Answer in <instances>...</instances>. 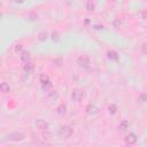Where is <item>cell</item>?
Here are the masks:
<instances>
[{
    "label": "cell",
    "instance_id": "5b68a950",
    "mask_svg": "<svg viewBox=\"0 0 147 147\" xmlns=\"http://www.w3.org/2000/svg\"><path fill=\"white\" fill-rule=\"evenodd\" d=\"M34 125H36V127H37L38 130H40V131H45V130L48 129V123H47L45 119H42V118L37 119L36 123H34Z\"/></svg>",
    "mask_w": 147,
    "mask_h": 147
},
{
    "label": "cell",
    "instance_id": "6da1fadb",
    "mask_svg": "<svg viewBox=\"0 0 147 147\" xmlns=\"http://www.w3.org/2000/svg\"><path fill=\"white\" fill-rule=\"evenodd\" d=\"M25 139V134L20 132V131H15V132H10L9 134H7L3 138V141H22Z\"/></svg>",
    "mask_w": 147,
    "mask_h": 147
},
{
    "label": "cell",
    "instance_id": "d6986e66",
    "mask_svg": "<svg viewBox=\"0 0 147 147\" xmlns=\"http://www.w3.org/2000/svg\"><path fill=\"white\" fill-rule=\"evenodd\" d=\"M15 52L18 53V54H21V53L23 52V46H22V45H16V47H15Z\"/></svg>",
    "mask_w": 147,
    "mask_h": 147
},
{
    "label": "cell",
    "instance_id": "7a4b0ae2",
    "mask_svg": "<svg viewBox=\"0 0 147 147\" xmlns=\"http://www.w3.org/2000/svg\"><path fill=\"white\" fill-rule=\"evenodd\" d=\"M72 132H74V131H72V129H71L70 126L63 125V126H61L60 130H59V137H60L61 139H68L69 137H71Z\"/></svg>",
    "mask_w": 147,
    "mask_h": 147
},
{
    "label": "cell",
    "instance_id": "277c9868",
    "mask_svg": "<svg viewBox=\"0 0 147 147\" xmlns=\"http://www.w3.org/2000/svg\"><path fill=\"white\" fill-rule=\"evenodd\" d=\"M77 63H78L82 68H84V69H90V67H91V61H90V59H88L87 56H85V55L79 56V57L77 59Z\"/></svg>",
    "mask_w": 147,
    "mask_h": 147
},
{
    "label": "cell",
    "instance_id": "ba28073f",
    "mask_svg": "<svg viewBox=\"0 0 147 147\" xmlns=\"http://www.w3.org/2000/svg\"><path fill=\"white\" fill-rule=\"evenodd\" d=\"M86 113L90 114V115H95V114L99 113V108L95 105H88L86 107Z\"/></svg>",
    "mask_w": 147,
    "mask_h": 147
},
{
    "label": "cell",
    "instance_id": "52a82bcc",
    "mask_svg": "<svg viewBox=\"0 0 147 147\" xmlns=\"http://www.w3.org/2000/svg\"><path fill=\"white\" fill-rule=\"evenodd\" d=\"M83 96H84V94H83V92L80 90H74L72 91V99H74V101L79 102L83 99Z\"/></svg>",
    "mask_w": 147,
    "mask_h": 147
},
{
    "label": "cell",
    "instance_id": "9a60e30c",
    "mask_svg": "<svg viewBox=\"0 0 147 147\" xmlns=\"http://www.w3.org/2000/svg\"><path fill=\"white\" fill-rule=\"evenodd\" d=\"M65 109H67V107H65L64 105H60V106L56 108V111H57L59 114H64V113H65Z\"/></svg>",
    "mask_w": 147,
    "mask_h": 147
},
{
    "label": "cell",
    "instance_id": "8992f818",
    "mask_svg": "<svg viewBox=\"0 0 147 147\" xmlns=\"http://www.w3.org/2000/svg\"><path fill=\"white\" fill-rule=\"evenodd\" d=\"M138 140V137L134 134V133H129L126 137H125V142L129 144V145H134Z\"/></svg>",
    "mask_w": 147,
    "mask_h": 147
},
{
    "label": "cell",
    "instance_id": "8fae6325",
    "mask_svg": "<svg viewBox=\"0 0 147 147\" xmlns=\"http://www.w3.org/2000/svg\"><path fill=\"white\" fill-rule=\"evenodd\" d=\"M0 90H1V92H2V93H8V92L10 91L9 84H7L6 82L1 83V84H0Z\"/></svg>",
    "mask_w": 147,
    "mask_h": 147
},
{
    "label": "cell",
    "instance_id": "e0dca14e",
    "mask_svg": "<svg viewBox=\"0 0 147 147\" xmlns=\"http://www.w3.org/2000/svg\"><path fill=\"white\" fill-rule=\"evenodd\" d=\"M86 9H87V10H94V3H93L91 0H88V1L86 2Z\"/></svg>",
    "mask_w": 147,
    "mask_h": 147
},
{
    "label": "cell",
    "instance_id": "ac0fdd59",
    "mask_svg": "<svg viewBox=\"0 0 147 147\" xmlns=\"http://www.w3.org/2000/svg\"><path fill=\"white\" fill-rule=\"evenodd\" d=\"M47 36H48V34H47V32H46V31H42L41 33H39V37H38V39L42 41V40H45V39L47 38Z\"/></svg>",
    "mask_w": 147,
    "mask_h": 147
},
{
    "label": "cell",
    "instance_id": "5bb4252c",
    "mask_svg": "<svg viewBox=\"0 0 147 147\" xmlns=\"http://www.w3.org/2000/svg\"><path fill=\"white\" fill-rule=\"evenodd\" d=\"M118 127L121 129V131H125V130L129 127V122H127V121H122Z\"/></svg>",
    "mask_w": 147,
    "mask_h": 147
},
{
    "label": "cell",
    "instance_id": "30bf717a",
    "mask_svg": "<svg viewBox=\"0 0 147 147\" xmlns=\"http://www.w3.org/2000/svg\"><path fill=\"white\" fill-rule=\"evenodd\" d=\"M20 57H21V60H22L24 63L30 62V59H31V56H30V53H29V52H22V53L20 54Z\"/></svg>",
    "mask_w": 147,
    "mask_h": 147
},
{
    "label": "cell",
    "instance_id": "2e32d148",
    "mask_svg": "<svg viewBox=\"0 0 147 147\" xmlns=\"http://www.w3.org/2000/svg\"><path fill=\"white\" fill-rule=\"evenodd\" d=\"M138 100L140 102H146L147 101V93H141L139 96H138Z\"/></svg>",
    "mask_w": 147,
    "mask_h": 147
},
{
    "label": "cell",
    "instance_id": "4fadbf2b",
    "mask_svg": "<svg viewBox=\"0 0 147 147\" xmlns=\"http://www.w3.org/2000/svg\"><path fill=\"white\" fill-rule=\"evenodd\" d=\"M108 111H109V114L115 115V114L117 113V106H116L115 103H110V105L108 106Z\"/></svg>",
    "mask_w": 147,
    "mask_h": 147
},
{
    "label": "cell",
    "instance_id": "7c38bea8",
    "mask_svg": "<svg viewBox=\"0 0 147 147\" xmlns=\"http://www.w3.org/2000/svg\"><path fill=\"white\" fill-rule=\"evenodd\" d=\"M107 55H108V57H109L110 60H114V61H117V60H118V55H117V53H116L115 51H109V52L107 53Z\"/></svg>",
    "mask_w": 147,
    "mask_h": 147
},
{
    "label": "cell",
    "instance_id": "44dd1931",
    "mask_svg": "<svg viewBox=\"0 0 147 147\" xmlns=\"http://www.w3.org/2000/svg\"><path fill=\"white\" fill-rule=\"evenodd\" d=\"M141 51H142V53H145V54L147 53V44H146V42L141 45Z\"/></svg>",
    "mask_w": 147,
    "mask_h": 147
},
{
    "label": "cell",
    "instance_id": "3957f363",
    "mask_svg": "<svg viewBox=\"0 0 147 147\" xmlns=\"http://www.w3.org/2000/svg\"><path fill=\"white\" fill-rule=\"evenodd\" d=\"M39 80L41 83V87H42L44 91H48L52 87V83H51V80H49V78L46 74H41L39 76Z\"/></svg>",
    "mask_w": 147,
    "mask_h": 147
},
{
    "label": "cell",
    "instance_id": "9c48e42d",
    "mask_svg": "<svg viewBox=\"0 0 147 147\" xmlns=\"http://www.w3.org/2000/svg\"><path fill=\"white\" fill-rule=\"evenodd\" d=\"M33 70H34V65H33L31 62H26V63L24 64V71H25L26 74L31 75V74L33 72Z\"/></svg>",
    "mask_w": 147,
    "mask_h": 147
},
{
    "label": "cell",
    "instance_id": "ffe728a7",
    "mask_svg": "<svg viewBox=\"0 0 147 147\" xmlns=\"http://www.w3.org/2000/svg\"><path fill=\"white\" fill-rule=\"evenodd\" d=\"M54 63H56V65L57 67H61V64H62V59L61 57H56V59H54V61H53Z\"/></svg>",
    "mask_w": 147,
    "mask_h": 147
}]
</instances>
